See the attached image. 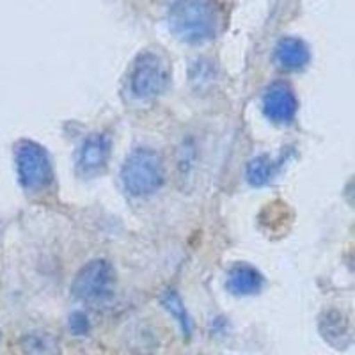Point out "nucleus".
<instances>
[{"instance_id":"obj_1","label":"nucleus","mask_w":355,"mask_h":355,"mask_svg":"<svg viewBox=\"0 0 355 355\" xmlns=\"http://www.w3.org/2000/svg\"><path fill=\"white\" fill-rule=\"evenodd\" d=\"M123 187L133 198H148L155 194L166 180V169L160 155L148 148L135 150L121 169Z\"/></svg>"},{"instance_id":"obj_2","label":"nucleus","mask_w":355,"mask_h":355,"mask_svg":"<svg viewBox=\"0 0 355 355\" xmlns=\"http://www.w3.org/2000/svg\"><path fill=\"white\" fill-rule=\"evenodd\" d=\"M116 290V272L107 259H93L82 266L71 291L78 300L87 304H105L114 297Z\"/></svg>"},{"instance_id":"obj_3","label":"nucleus","mask_w":355,"mask_h":355,"mask_svg":"<svg viewBox=\"0 0 355 355\" xmlns=\"http://www.w3.org/2000/svg\"><path fill=\"white\" fill-rule=\"evenodd\" d=\"M17 173L20 183L28 192H40L53 182V169L49 153L43 146L33 141H21L17 144Z\"/></svg>"},{"instance_id":"obj_4","label":"nucleus","mask_w":355,"mask_h":355,"mask_svg":"<svg viewBox=\"0 0 355 355\" xmlns=\"http://www.w3.org/2000/svg\"><path fill=\"white\" fill-rule=\"evenodd\" d=\"M173 27L183 40L199 43L214 36V15L202 2L192 0L176 6L173 12Z\"/></svg>"},{"instance_id":"obj_5","label":"nucleus","mask_w":355,"mask_h":355,"mask_svg":"<svg viewBox=\"0 0 355 355\" xmlns=\"http://www.w3.org/2000/svg\"><path fill=\"white\" fill-rule=\"evenodd\" d=\"M169 71L166 62L155 53H146L139 59L130 78V89L139 100H153L166 91Z\"/></svg>"},{"instance_id":"obj_6","label":"nucleus","mask_w":355,"mask_h":355,"mask_svg":"<svg viewBox=\"0 0 355 355\" xmlns=\"http://www.w3.org/2000/svg\"><path fill=\"white\" fill-rule=\"evenodd\" d=\"M299 110V101L291 91L290 85L277 82L272 84L265 91L263 96V112L266 119H270L275 125H290L297 116Z\"/></svg>"},{"instance_id":"obj_7","label":"nucleus","mask_w":355,"mask_h":355,"mask_svg":"<svg viewBox=\"0 0 355 355\" xmlns=\"http://www.w3.org/2000/svg\"><path fill=\"white\" fill-rule=\"evenodd\" d=\"M110 142L109 135L105 133H93L82 142L78 150L77 166L84 176H96L105 169L110 158Z\"/></svg>"},{"instance_id":"obj_8","label":"nucleus","mask_w":355,"mask_h":355,"mask_svg":"<svg viewBox=\"0 0 355 355\" xmlns=\"http://www.w3.org/2000/svg\"><path fill=\"white\" fill-rule=\"evenodd\" d=\"M263 275L256 270L254 266L239 263L227 272L226 286L233 295L239 297H247V295L259 293L263 288Z\"/></svg>"},{"instance_id":"obj_9","label":"nucleus","mask_w":355,"mask_h":355,"mask_svg":"<svg viewBox=\"0 0 355 355\" xmlns=\"http://www.w3.org/2000/svg\"><path fill=\"white\" fill-rule=\"evenodd\" d=\"M320 332L332 347L343 350L352 341L350 323L339 311H329L320 320Z\"/></svg>"},{"instance_id":"obj_10","label":"nucleus","mask_w":355,"mask_h":355,"mask_svg":"<svg viewBox=\"0 0 355 355\" xmlns=\"http://www.w3.org/2000/svg\"><path fill=\"white\" fill-rule=\"evenodd\" d=\"M277 62L281 64V68L288 69V71L302 69L309 62V50L302 41L288 37L279 43Z\"/></svg>"},{"instance_id":"obj_11","label":"nucleus","mask_w":355,"mask_h":355,"mask_svg":"<svg viewBox=\"0 0 355 355\" xmlns=\"http://www.w3.org/2000/svg\"><path fill=\"white\" fill-rule=\"evenodd\" d=\"M21 350L25 355H59V343L49 332L34 331L21 338Z\"/></svg>"},{"instance_id":"obj_12","label":"nucleus","mask_w":355,"mask_h":355,"mask_svg":"<svg viewBox=\"0 0 355 355\" xmlns=\"http://www.w3.org/2000/svg\"><path fill=\"white\" fill-rule=\"evenodd\" d=\"M162 304H164V307L174 316V320L180 323L183 336L189 339L190 336H192V320H190L189 313H187L185 306H183L182 299H180V295H178L176 291L169 290L164 297H162Z\"/></svg>"},{"instance_id":"obj_13","label":"nucleus","mask_w":355,"mask_h":355,"mask_svg":"<svg viewBox=\"0 0 355 355\" xmlns=\"http://www.w3.org/2000/svg\"><path fill=\"white\" fill-rule=\"evenodd\" d=\"M275 173V164L268 157H256L254 160H250L247 166V180L250 185L263 187L270 182L272 176Z\"/></svg>"},{"instance_id":"obj_14","label":"nucleus","mask_w":355,"mask_h":355,"mask_svg":"<svg viewBox=\"0 0 355 355\" xmlns=\"http://www.w3.org/2000/svg\"><path fill=\"white\" fill-rule=\"evenodd\" d=\"M69 331L75 336L89 334V331H91V323H89V318L82 313V311H75V313L69 316Z\"/></svg>"}]
</instances>
